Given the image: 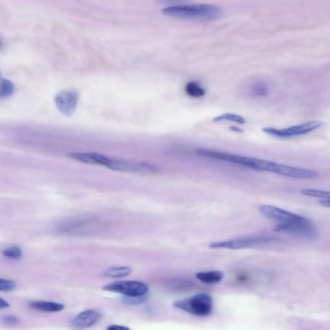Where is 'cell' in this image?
Listing matches in <instances>:
<instances>
[{"label": "cell", "instance_id": "obj_1", "mask_svg": "<svg viewBox=\"0 0 330 330\" xmlns=\"http://www.w3.org/2000/svg\"><path fill=\"white\" fill-rule=\"evenodd\" d=\"M162 13L171 18L192 20H215L223 17L221 7L212 4H180L168 6Z\"/></svg>", "mask_w": 330, "mask_h": 330}, {"label": "cell", "instance_id": "obj_2", "mask_svg": "<svg viewBox=\"0 0 330 330\" xmlns=\"http://www.w3.org/2000/svg\"><path fill=\"white\" fill-rule=\"evenodd\" d=\"M196 153L202 157L223 161L226 163H231L233 165L246 167L251 170H258V171L272 172L273 168H274V164H275V162H272V161L258 159V158H253V157L243 156V155H238V154L211 150V149L201 148V149H196Z\"/></svg>", "mask_w": 330, "mask_h": 330}, {"label": "cell", "instance_id": "obj_3", "mask_svg": "<svg viewBox=\"0 0 330 330\" xmlns=\"http://www.w3.org/2000/svg\"><path fill=\"white\" fill-rule=\"evenodd\" d=\"M173 306L183 312L196 317H206L213 311V298L209 294L201 293L187 298L179 299Z\"/></svg>", "mask_w": 330, "mask_h": 330}, {"label": "cell", "instance_id": "obj_4", "mask_svg": "<svg viewBox=\"0 0 330 330\" xmlns=\"http://www.w3.org/2000/svg\"><path fill=\"white\" fill-rule=\"evenodd\" d=\"M276 240L271 236L265 235H253V236H243L228 240L216 241L208 245L211 249H229V250H241L249 248H259L267 247Z\"/></svg>", "mask_w": 330, "mask_h": 330}, {"label": "cell", "instance_id": "obj_5", "mask_svg": "<svg viewBox=\"0 0 330 330\" xmlns=\"http://www.w3.org/2000/svg\"><path fill=\"white\" fill-rule=\"evenodd\" d=\"M322 125H323V123L320 120H312V121H308V122H305L302 124L290 126V127L282 128V129L273 128V127H266L262 129V132L273 137V138H277V139H291V138L312 133L317 129L321 128Z\"/></svg>", "mask_w": 330, "mask_h": 330}, {"label": "cell", "instance_id": "obj_6", "mask_svg": "<svg viewBox=\"0 0 330 330\" xmlns=\"http://www.w3.org/2000/svg\"><path fill=\"white\" fill-rule=\"evenodd\" d=\"M277 232H284L302 238H316L317 230L313 224L305 217H300L295 220L280 222L274 228Z\"/></svg>", "mask_w": 330, "mask_h": 330}, {"label": "cell", "instance_id": "obj_7", "mask_svg": "<svg viewBox=\"0 0 330 330\" xmlns=\"http://www.w3.org/2000/svg\"><path fill=\"white\" fill-rule=\"evenodd\" d=\"M104 290L112 293L121 294L126 296H141L147 295L149 288L143 282L140 281H117L103 287Z\"/></svg>", "mask_w": 330, "mask_h": 330}, {"label": "cell", "instance_id": "obj_8", "mask_svg": "<svg viewBox=\"0 0 330 330\" xmlns=\"http://www.w3.org/2000/svg\"><path fill=\"white\" fill-rule=\"evenodd\" d=\"M54 103L57 109L66 116H72L79 103V93L76 90H64L54 97Z\"/></svg>", "mask_w": 330, "mask_h": 330}, {"label": "cell", "instance_id": "obj_9", "mask_svg": "<svg viewBox=\"0 0 330 330\" xmlns=\"http://www.w3.org/2000/svg\"><path fill=\"white\" fill-rule=\"evenodd\" d=\"M259 213L263 217H266L268 219H271V220H275V221H278L279 223L295 220V219L302 217L301 215L295 214L294 212H291L289 210L277 207L274 205H260L259 207Z\"/></svg>", "mask_w": 330, "mask_h": 330}, {"label": "cell", "instance_id": "obj_10", "mask_svg": "<svg viewBox=\"0 0 330 330\" xmlns=\"http://www.w3.org/2000/svg\"><path fill=\"white\" fill-rule=\"evenodd\" d=\"M277 174L296 179H313L318 177V172L315 170L297 168V167L283 165V164H279Z\"/></svg>", "mask_w": 330, "mask_h": 330}, {"label": "cell", "instance_id": "obj_11", "mask_svg": "<svg viewBox=\"0 0 330 330\" xmlns=\"http://www.w3.org/2000/svg\"><path fill=\"white\" fill-rule=\"evenodd\" d=\"M68 157L81 163L104 166L106 168H107L111 161V158L96 152H72L68 154Z\"/></svg>", "mask_w": 330, "mask_h": 330}, {"label": "cell", "instance_id": "obj_12", "mask_svg": "<svg viewBox=\"0 0 330 330\" xmlns=\"http://www.w3.org/2000/svg\"><path fill=\"white\" fill-rule=\"evenodd\" d=\"M102 315L95 310H86L80 313L72 321V327L75 329H85L98 322Z\"/></svg>", "mask_w": 330, "mask_h": 330}, {"label": "cell", "instance_id": "obj_13", "mask_svg": "<svg viewBox=\"0 0 330 330\" xmlns=\"http://www.w3.org/2000/svg\"><path fill=\"white\" fill-rule=\"evenodd\" d=\"M196 278L205 284H217L224 279V273L220 270H209L197 272Z\"/></svg>", "mask_w": 330, "mask_h": 330}, {"label": "cell", "instance_id": "obj_14", "mask_svg": "<svg viewBox=\"0 0 330 330\" xmlns=\"http://www.w3.org/2000/svg\"><path fill=\"white\" fill-rule=\"evenodd\" d=\"M30 307L37 311L46 313L60 312L65 308L63 304L53 301H33L30 303Z\"/></svg>", "mask_w": 330, "mask_h": 330}, {"label": "cell", "instance_id": "obj_15", "mask_svg": "<svg viewBox=\"0 0 330 330\" xmlns=\"http://www.w3.org/2000/svg\"><path fill=\"white\" fill-rule=\"evenodd\" d=\"M133 272V269L130 267H112L108 268L103 272V275L108 278H124L129 276Z\"/></svg>", "mask_w": 330, "mask_h": 330}, {"label": "cell", "instance_id": "obj_16", "mask_svg": "<svg viewBox=\"0 0 330 330\" xmlns=\"http://www.w3.org/2000/svg\"><path fill=\"white\" fill-rule=\"evenodd\" d=\"M185 92L192 98H201L205 96V89L197 81H190L185 85Z\"/></svg>", "mask_w": 330, "mask_h": 330}, {"label": "cell", "instance_id": "obj_17", "mask_svg": "<svg viewBox=\"0 0 330 330\" xmlns=\"http://www.w3.org/2000/svg\"><path fill=\"white\" fill-rule=\"evenodd\" d=\"M213 121L214 122H232V123H236L239 125H243L246 123V119L244 117H242L239 115L230 114V113L216 116L213 118Z\"/></svg>", "mask_w": 330, "mask_h": 330}, {"label": "cell", "instance_id": "obj_18", "mask_svg": "<svg viewBox=\"0 0 330 330\" xmlns=\"http://www.w3.org/2000/svg\"><path fill=\"white\" fill-rule=\"evenodd\" d=\"M251 93L256 97H263L268 95L269 86L268 83L263 80L255 81L250 87Z\"/></svg>", "mask_w": 330, "mask_h": 330}, {"label": "cell", "instance_id": "obj_19", "mask_svg": "<svg viewBox=\"0 0 330 330\" xmlns=\"http://www.w3.org/2000/svg\"><path fill=\"white\" fill-rule=\"evenodd\" d=\"M300 193L306 196L311 197H318V199H329V192L325 190H319V189H302Z\"/></svg>", "mask_w": 330, "mask_h": 330}, {"label": "cell", "instance_id": "obj_20", "mask_svg": "<svg viewBox=\"0 0 330 330\" xmlns=\"http://www.w3.org/2000/svg\"><path fill=\"white\" fill-rule=\"evenodd\" d=\"M15 90V85L14 83L9 80H2L1 82V90H0V97L5 98V97H9Z\"/></svg>", "mask_w": 330, "mask_h": 330}, {"label": "cell", "instance_id": "obj_21", "mask_svg": "<svg viewBox=\"0 0 330 330\" xmlns=\"http://www.w3.org/2000/svg\"><path fill=\"white\" fill-rule=\"evenodd\" d=\"M2 254L4 257L12 259H19L23 256V252L20 250V248H18L17 246L6 248L5 250H3Z\"/></svg>", "mask_w": 330, "mask_h": 330}, {"label": "cell", "instance_id": "obj_22", "mask_svg": "<svg viewBox=\"0 0 330 330\" xmlns=\"http://www.w3.org/2000/svg\"><path fill=\"white\" fill-rule=\"evenodd\" d=\"M147 300L146 295H141V296H126L124 295L122 298V302L127 305H140L143 304Z\"/></svg>", "mask_w": 330, "mask_h": 330}, {"label": "cell", "instance_id": "obj_23", "mask_svg": "<svg viewBox=\"0 0 330 330\" xmlns=\"http://www.w3.org/2000/svg\"><path fill=\"white\" fill-rule=\"evenodd\" d=\"M16 283L12 280L0 278V292H12L16 289Z\"/></svg>", "mask_w": 330, "mask_h": 330}, {"label": "cell", "instance_id": "obj_24", "mask_svg": "<svg viewBox=\"0 0 330 330\" xmlns=\"http://www.w3.org/2000/svg\"><path fill=\"white\" fill-rule=\"evenodd\" d=\"M161 4H168L170 6H173V5H180L183 4L184 2H186L188 0H157Z\"/></svg>", "mask_w": 330, "mask_h": 330}, {"label": "cell", "instance_id": "obj_25", "mask_svg": "<svg viewBox=\"0 0 330 330\" xmlns=\"http://www.w3.org/2000/svg\"><path fill=\"white\" fill-rule=\"evenodd\" d=\"M3 321L4 323L6 324H9V325H14V324H17L18 322V318H16L15 316H6L3 318Z\"/></svg>", "mask_w": 330, "mask_h": 330}, {"label": "cell", "instance_id": "obj_26", "mask_svg": "<svg viewBox=\"0 0 330 330\" xmlns=\"http://www.w3.org/2000/svg\"><path fill=\"white\" fill-rule=\"evenodd\" d=\"M107 329H130L129 327L127 326H124V325H116V324H112V325H108L107 327Z\"/></svg>", "mask_w": 330, "mask_h": 330}, {"label": "cell", "instance_id": "obj_27", "mask_svg": "<svg viewBox=\"0 0 330 330\" xmlns=\"http://www.w3.org/2000/svg\"><path fill=\"white\" fill-rule=\"evenodd\" d=\"M8 307H10V304L0 297V309H6Z\"/></svg>", "mask_w": 330, "mask_h": 330}, {"label": "cell", "instance_id": "obj_28", "mask_svg": "<svg viewBox=\"0 0 330 330\" xmlns=\"http://www.w3.org/2000/svg\"><path fill=\"white\" fill-rule=\"evenodd\" d=\"M320 204H321L322 206H325V207H329V199H320Z\"/></svg>", "mask_w": 330, "mask_h": 330}, {"label": "cell", "instance_id": "obj_29", "mask_svg": "<svg viewBox=\"0 0 330 330\" xmlns=\"http://www.w3.org/2000/svg\"><path fill=\"white\" fill-rule=\"evenodd\" d=\"M232 130L235 131V132H240V133L241 132H243L240 128H237V127H232Z\"/></svg>", "mask_w": 330, "mask_h": 330}, {"label": "cell", "instance_id": "obj_30", "mask_svg": "<svg viewBox=\"0 0 330 330\" xmlns=\"http://www.w3.org/2000/svg\"><path fill=\"white\" fill-rule=\"evenodd\" d=\"M0 78H1V73H0Z\"/></svg>", "mask_w": 330, "mask_h": 330}]
</instances>
